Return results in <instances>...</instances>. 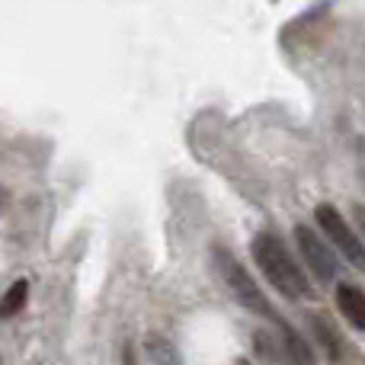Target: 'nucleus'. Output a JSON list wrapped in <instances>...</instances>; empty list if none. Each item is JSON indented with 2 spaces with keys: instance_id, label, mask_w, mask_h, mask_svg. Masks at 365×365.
<instances>
[{
  "instance_id": "nucleus-1",
  "label": "nucleus",
  "mask_w": 365,
  "mask_h": 365,
  "mask_svg": "<svg viewBox=\"0 0 365 365\" xmlns=\"http://www.w3.org/2000/svg\"><path fill=\"white\" fill-rule=\"evenodd\" d=\"M250 253L253 263L259 266L269 285L279 292V295L292 298V302H302V298H311V282L302 272L298 259L289 253L285 240L279 237L276 231H259L257 237L250 240Z\"/></svg>"
},
{
  "instance_id": "nucleus-2",
  "label": "nucleus",
  "mask_w": 365,
  "mask_h": 365,
  "mask_svg": "<svg viewBox=\"0 0 365 365\" xmlns=\"http://www.w3.org/2000/svg\"><path fill=\"white\" fill-rule=\"evenodd\" d=\"M215 266H218V272H221V279H225L227 292L237 298L240 308L250 311V314H257V317H263V321H269L272 327H276V334H282V336H295L298 334V330L292 327V324L269 304V298H266L263 289H259V285L250 279V272H247L244 266L231 257V250L215 247Z\"/></svg>"
},
{
  "instance_id": "nucleus-3",
  "label": "nucleus",
  "mask_w": 365,
  "mask_h": 365,
  "mask_svg": "<svg viewBox=\"0 0 365 365\" xmlns=\"http://www.w3.org/2000/svg\"><path fill=\"white\" fill-rule=\"evenodd\" d=\"M314 218H317V227L327 234L330 247H334L336 253H343V259H346L349 266L365 272V244L359 240L356 227L340 215V208L330 205V202H321V205L314 208Z\"/></svg>"
},
{
  "instance_id": "nucleus-4",
  "label": "nucleus",
  "mask_w": 365,
  "mask_h": 365,
  "mask_svg": "<svg viewBox=\"0 0 365 365\" xmlns=\"http://www.w3.org/2000/svg\"><path fill=\"white\" fill-rule=\"evenodd\" d=\"M295 244H298V253H302L304 266L311 269V276L324 285H334L336 276H340V263H336L327 240L311 225H295Z\"/></svg>"
},
{
  "instance_id": "nucleus-5",
  "label": "nucleus",
  "mask_w": 365,
  "mask_h": 365,
  "mask_svg": "<svg viewBox=\"0 0 365 365\" xmlns=\"http://www.w3.org/2000/svg\"><path fill=\"white\" fill-rule=\"evenodd\" d=\"M311 327H314V336H317V343L324 346V353H327V359L334 362V365H343L349 359V356H359L353 349L349 353V346H346V340L340 336V330L330 324V317H324V314H311Z\"/></svg>"
},
{
  "instance_id": "nucleus-6",
  "label": "nucleus",
  "mask_w": 365,
  "mask_h": 365,
  "mask_svg": "<svg viewBox=\"0 0 365 365\" xmlns=\"http://www.w3.org/2000/svg\"><path fill=\"white\" fill-rule=\"evenodd\" d=\"M336 308L356 330H365V289L353 282H336Z\"/></svg>"
},
{
  "instance_id": "nucleus-7",
  "label": "nucleus",
  "mask_w": 365,
  "mask_h": 365,
  "mask_svg": "<svg viewBox=\"0 0 365 365\" xmlns=\"http://www.w3.org/2000/svg\"><path fill=\"white\" fill-rule=\"evenodd\" d=\"M145 353H148V359H151L154 365H182L180 349L173 346L164 334H148L145 336Z\"/></svg>"
},
{
  "instance_id": "nucleus-8",
  "label": "nucleus",
  "mask_w": 365,
  "mask_h": 365,
  "mask_svg": "<svg viewBox=\"0 0 365 365\" xmlns=\"http://www.w3.org/2000/svg\"><path fill=\"white\" fill-rule=\"evenodd\" d=\"M26 302H29V282L16 279V282L4 292V298H0V317H4V321L6 317H16L19 311L26 308Z\"/></svg>"
},
{
  "instance_id": "nucleus-9",
  "label": "nucleus",
  "mask_w": 365,
  "mask_h": 365,
  "mask_svg": "<svg viewBox=\"0 0 365 365\" xmlns=\"http://www.w3.org/2000/svg\"><path fill=\"white\" fill-rule=\"evenodd\" d=\"M353 218H356V227H359V240L365 244V205H353Z\"/></svg>"
},
{
  "instance_id": "nucleus-10",
  "label": "nucleus",
  "mask_w": 365,
  "mask_h": 365,
  "mask_svg": "<svg viewBox=\"0 0 365 365\" xmlns=\"http://www.w3.org/2000/svg\"><path fill=\"white\" fill-rule=\"evenodd\" d=\"M234 365H250V359H237V362H234Z\"/></svg>"
}]
</instances>
